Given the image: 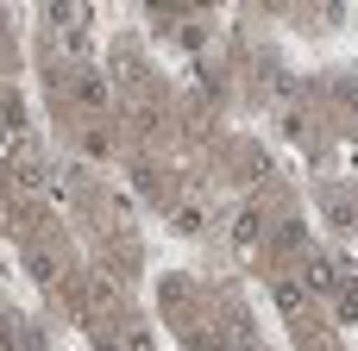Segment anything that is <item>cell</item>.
<instances>
[{
	"label": "cell",
	"mask_w": 358,
	"mask_h": 351,
	"mask_svg": "<svg viewBox=\"0 0 358 351\" xmlns=\"http://www.w3.org/2000/svg\"><path fill=\"white\" fill-rule=\"evenodd\" d=\"M308 289H321V295H340V276H334V264H308Z\"/></svg>",
	"instance_id": "1"
},
{
	"label": "cell",
	"mask_w": 358,
	"mask_h": 351,
	"mask_svg": "<svg viewBox=\"0 0 358 351\" xmlns=\"http://www.w3.org/2000/svg\"><path fill=\"white\" fill-rule=\"evenodd\" d=\"M277 308H302V289L296 283H277Z\"/></svg>",
	"instance_id": "2"
}]
</instances>
